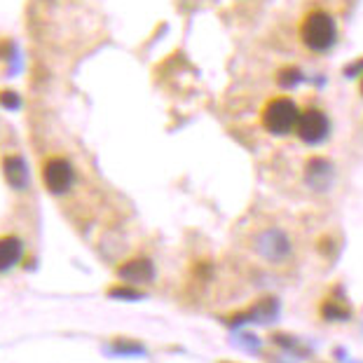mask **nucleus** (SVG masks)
Here are the masks:
<instances>
[{
    "label": "nucleus",
    "instance_id": "10",
    "mask_svg": "<svg viewBox=\"0 0 363 363\" xmlns=\"http://www.w3.org/2000/svg\"><path fill=\"white\" fill-rule=\"evenodd\" d=\"M0 104L7 108H19L21 106V96L14 94V91H0Z\"/></svg>",
    "mask_w": 363,
    "mask_h": 363
},
{
    "label": "nucleus",
    "instance_id": "11",
    "mask_svg": "<svg viewBox=\"0 0 363 363\" xmlns=\"http://www.w3.org/2000/svg\"><path fill=\"white\" fill-rule=\"evenodd\" d=\"M359 87H361V96H363V75H361V84H359Z\"/></svg>",
    "mask_w": 363,
    "mask_h": 363
},
{
    "label": "nucleus",
    "instance_id": "3",
    "mask_svg": "<svg viewBox=\"0 0 363 363\" xmlns=\"http://www.w3.org/2000/svg\"><path fill=\"white\" fill-rule=\"evenodd\" d=\"M328 131H330V122L323 111H319V108H305V111H300L296 134L303 143H312V145L321 143L328 136Z\"/></svg>",
    "mask_w": 363,
    "mask_h": 363
},
{
    "label": "nucleus",
    "instance_id": "2",
    "mask_svg": "<svg viewBox=\"0 0 363 363\" xmlns=\"http://www.w3.org/2000/svg\"><path fill=\"white\" fill-rule=\"evenodd\" d=\"M300 120V108L293 104V99L289 96H274L269 99L260 113V122L269 134L286 136L291 131H296Z\"/></svg>",
    "mask_w": 363,
    "mask_h": 363
},
{
    "label": "nucleus",
    "instance_id": "8",
    "mask_svg": "<svg viewBox=\"0 0 363 363\" xmlns=\"http://www.w3.org/2000/svg\"><path fill=\"white\" fill-rule=\"evenodd\" d=\"M21 258V242L17 237H0V272L10 269Z\"/></svg>",
    "mask_w": 363,
    "mask_h": 363
},
{
    "label": "nucleus",
    "instance_id": "4",
    "mask_svg": "<svg viewBox=\"0 0 363 363\" xmlns=\"http://www.w3.org/2000/svg\"><path fill=\"white\" fill-rule=\"evenodd\" d=\"M73 167L68 164L64 157H52L48 164L43 167V181L48 185L52 195H64V192L73 185Z\"/></svg>",
    "mask_w": 363,
    "mask_h": 363
},
{
    "label": "nucleus",
    "instance_id": "7",
    "mask_svg": "<svg viewBox=\"0 0 363 363\" xmlns=\"http://www.w3.org/2000/svg\"><path fill=\"white\" fill-rule=\"evenodd\" d=\"M321 319L326 321H347L352 319V307L340 298H326L319 307Z\"/></svg>",
    "mask_w": 363,
    "mask_h": 363
},
{
    "label": "nucleus",
    "instance_id": "6",
    "mask_svg": "<svg viewBox=\"0 0 363 363\" xmlns=\"http://www.w3.org/2000/svg\"><path fill=\"white\" fill-rule=\"evenodd\" d=\"M3 172H5L7 183L14 185V188H24L26 181H28L26 164H24V160H21L19 155L5 157V162H3Z\"/></svg>",
    "mask_w": 363,
    "mask_h": 363
},
{
    "label": "nucleus",
    "instance_id": "5",
    "mask_svg": "<svg viewBox=\"0 0 363 363\" xmlns=\"http://www.w3.org/2000/svg\"><path fill=\"white\" fill-rule=\"evenodd\" d=\"M118 274L129 284H148L155 277V267L148 258H131L118 267Z\"/></svg>",
    "mask_w": 363,
    "mask_h": 363
},
{
    "label": "nucleus",
    "instance_id": "1",
    "mask_svg": "<svg viewBox=\"0 0 363 363\" xmlns=\"http://www.w3.org/2000/svg\"><path fill=\"white\" fill-rule=\"evenodd\" d=\"M300 38H303L305 48L312 50V52L330 50L335 43V38H337L335 19L323 10L310 12L303 19V24H300Z\"/></svg>",
    "mask_w": 363,
    "mask_h": 363
},
{
    "label": "nucleus",
    "instance_id": "9",
    "mask_svg": "<svg viewBox=\"0 0 363 363\" xmlns=\"http://www.w3.org/2000/svg\"><path fill=\"white\" fill-rule=\"evenodd\" d=\"M300 78H303V73L298 71V68L293 66H286L281 68L279 73H277V80H279V84H284V87H293V84H298Z\"/></svg>",
    "mask_w": 363,
    "mask_h": 363
},
{
    "label": "nucleus",
    "instance_id": "12",
    "mask_svg": "<svg viewBox=\"0 0 363 363\" xmlns=\"http://www.w3.org/2000/svg\"><path fill=\"white\" fill-rule=\"evenodd\" d=\"M223 363H230V361H223Z\"/></svg>",
    "mask_w": 363,
    "mask_h": 363
}]
</instances>
